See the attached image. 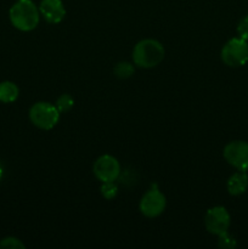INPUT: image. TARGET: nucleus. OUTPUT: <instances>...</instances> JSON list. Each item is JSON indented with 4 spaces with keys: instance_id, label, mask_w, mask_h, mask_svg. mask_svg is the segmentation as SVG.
<instances>
[{
    "instance_id": "obj_6",
    "label": "nucleus",
    "mask_w": 248,
    "mask_h": 249,
    "mask_svg": "<svg viewBox=\"0 0 248 249\" xmlns=\"http://www.w3.org/2000/svg\"><path fill=\"white\" fill-rule=\"evenodd\" d=\"M231 218L225 207L216 206L208 209L204 216V225L207 231L212 235H221L230 228Z\"/></svg>"
},
{
    "instance_id": "obj_7",
    "label": "nucleus",
    "mask_w": 248,
    "mask_h": 249,
    "mask_svg": "<svg viewBox=\"0 0 248 249\" xmlns=\"http://www.w3.org/2000/svg\"><path fill=\"white\" fill-rule=\"evenodd\" d=\"M224 158L237 170H248V142L241 140L231 141L224 147Z\"/></svg>"
},
{
    "instance_id": "obj_13",
    "label": "nucleus",
    "mask_w": 248,
    "mask_h": 249,
    "mask_svg": "<svg viewBox=\"0 0 248 249\" xmlns=\"http://www.w3.org/2000/svg\"><path fill=\"white\" fill-rule=\"evenodd\" d=\"M55 106L57 107L60 113H66V112L71 111L73 108V106H74V100H73V97L71 95L62 94L61 96L57 97Z\"/></svg>"
},
{
    "instance_id": "obj_16",
    "label": "nucleus",
    "mask_w": 248,
    "mask_h": 249,
    "mask_svg": "<svg viewBox=\"0 0 248 249\" xmlns=\"http://www.w3.org/2000/svg\"><path fill=\"white\" fill-rule=\"evenodd\" d=\"M0 249H24V245L18 238L6 237L0 241Z\"/></svg>"
},
{
    "instance_id": "obj_11",
    "label": "nucleus",
    "mask_w": 248,
    "mask_h": 249,
    "mask_svg": "<svg viewBox=\"0 0 248 249\" xmlns=\"http://www.w3.org/2000/svg\"><path fill=\"white\" fill-rule=\"evenodd\" d=\"M19 90L17 85L12 82H2L0 83V101L4 104L16 101L18 97Z\"/></svg>"
},
{
    "instance_id": "obj_2",
    "label": "nucleus",
    "mask_w": 248,
    "mask_h": 249,
    "mask_svg": "<svg viewBox=\"0 0 248 249\" xmlns=\"http://www.w3.org/2000/svg\"><path fill=\"white\" fill-rule=\"evenodd\" d=\"M40 19L39 7L32 0H17L10 9V21L15 28L29 32L36 28Z\"/></svg>"
},
{
    "instance_id": "obj_1",
    "label": "nucleus",
    "mask_w": 248,
    "mask_h": 249,
    "mask_svg": "<svg viewBox=\"0 0 248 249\" xmlns=\"http://www.w3.org/2000/svg\"><path fill=\"white\" fill-rule=\"evenodd\" d=\"M164 46L156 39H143L133 50L134 65L140 68H153L164 60Z\"/></svg>"
},
{
    "instance_id": "obj_5",
    "label": "nucleus",
    "mask_w": 248,
    "mask_h": 249,
    "mask_svg": "<svg viewBox=\"0 0 248 249\" xmlns=\"http://www.w3.org/2000/svg\"><path fill=\"white\" fill-rule=\"evenodd\" d=\"M165 206H167L165 196L159 191L157 185L153 184L141 198L140 212L147 218H157L164 212Z\"/></svg>"
},
{
    "instance_id": "obj_9",
    "label": "nucleus",
    "mask_w": 248,
    "mask_h": 249,
    "mask_svg": "<svg viewBox=\"0 0 248 249\" xmlns=\"http://www.w3.org/2000/svg\"><path fill=\"white\" fill-rule=\"evenodd\" d=\"M39 11L46 22L57 24L65 18L66 9L61 0H41Z\"/></svg>"
},
{
    "instance_id": "obj_3",
    "label": "nucleus",
    "mask_w": 248,
    "mask_h": 249,
    "mask_svg": "<svg viewBox=\"0 0 248 249\" xmlns=\"http://www.w3.org/2000/svg\"><path fill=\"white\" fill-rule=\"evenodd\" d=\"M29 119L36 128L50 130L60 121V111L50 102H36L29 109Z\"/></svg>"
},
{
    "instance_id": "obj_12",
    "label": "nucleus",
    "mask_w": 248,
    "mask_h": 249,
    "mask_svg": "<svg viewBox=\"0 0 248 249\" xmlns=\"http://www.w3.org/2000/svg\"><path fill=\"white\" fill-rule=\"evenodd\" d=\"M114 75L119 79H128L135 72V67L133 66V63L128 62V61H122L118 62L114 66Z\"/></svg>"
},
{
    "instance_id": "obj_17",
    "label": "nucleus",
    "mask_w": 248,
    "mask_h": 249,
    "mask_svg": "<svg viewBox=\"0 0 248 249\" xmlns=\"http://www.w3.org/2000/svg\"><path fill=\"white\" fill-rule=\"evenodd\" d=\"M237 34L240 38L248 40V15L243 17L237 26Z\"/></svg>"
},
{
    "instance_id": "obj_18",
    "label": "nucleus",
    "mask_w": 248,
    "mask_h": 249,
    "mask_svg": "<svg viewBox=\"0 0 248 249\" xmlns=\"http://www.w3.org/2000/svg\"><path fill=\"white\" fill-rule=\"evenodd\" d=\"M2 175H4V168H2V165L0 164V180H1Z\"/></svg>"
},
{
    "instance_id": "obj_8",
    "label": "nucleus",
    "mask_w": 248,
    "mask_h": 249,
    "mask_svg": "<svg viewBox=\"0 0 248 249\" xmlns=\"http://www.w3.org/2000/svg\"><path fill=\"white\" fill-rule=\"evenodd\" d=\"M94 174L101 182L116 181L121 174V164L118 160L111 155H104L94 163Z\"/></svg>"
},
{
    "instance_id": "obj_4",
    "label": "nucleus",
    "mask_w": 248,
    "mask_h": 249,
    "mask_svg": "<svg viewBox=\"0 0 248 249\" xmlns=\"http://www.w3.org/2000/svg\"><path fill=\"white\" fill-rule=\"evenodd\" d=\"M221 60L229 67H241L248 62V43L245 39L232 38L221 49Z\"/></svg>"
},
{
    "instance_id": "obj_15",
    "label": "nucleus",
    "mask_w": 248,
    "mask_h": 249,
    "mask_svg": "<svg viewBox=\"0 0 248 249\" xmlns=\"http://www.w3.org/2000/svg\"><path fill=\"white\" fill-rule=\"evenodd\" d=\"M218 246L220 248H224V249H232L237 246V242H236L235 238H233L231 235H229V232L226 231V232L219 235Z\"/></svg>"
},
{
    "instance_id": "obj_14",
    "label": "nucleus",
    "mask_w": 248,
    "mask_h": 249,
    "mask_svg": "<svg viewBox=\"0 0 248 249\" xmlns=\"http://www.w3.org/2000/svg\"><path fill=\"white\" fill-rule=\"evenodd\" d=\"M101 195L106 199H113L118 195V186L114 181L102 182L101 185Z\"/></svg>"
},
{
    "instance_id": "obj_10",
    "label": "nucleus",
    "mask_w": 248,
    "mask_h": 249,
    "mask_svg": "<svg viewBox=\"0 0 248 249\" xmlns=\"http://www.w3.org/2000/svg\"><path fill=\"white\" fill-rule=\"evenodd\" d=\"M228 187L229 194L232 196H240V195L245 194L248 189V175L246 172L238 170L235 174L231 175L228 180Z\"/></svg>"
}]
</instances>
